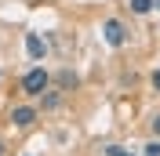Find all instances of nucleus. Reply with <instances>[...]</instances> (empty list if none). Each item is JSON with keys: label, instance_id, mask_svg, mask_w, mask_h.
I'll return each instance as SVG.
<instances>
[{"label": "nucleus", "instance_id": "obj_1", "mask_svg": "<svg viewBox=\"0 0 160 156\" xmlns=\"http://www.w3.org/2000/svg\"><path fill=\"white\" fill-rule=\"evenodd\" d=\"M22 91H26V95H44V91H48V73H44V69H29V73L22 76Z\"/></svg>", "mask_w": 160, "mask_h": 156}, {"label": "nucleus", "instance_id": "obj_8", "mask_svg": "<svg viewBox=\"0 0 160 156\" xmlns=\"http://www.w3.org/2000/svg\"><path fill=\"white\" fill-rule=\"evenodd\" d=\"M153 87L160 91V69H157V73H153Z\"/></svg>", "mask_w": 160, "mask_h": 156}, {"label": "nucleus", "instance_id": "obj_3", "mask_svg": "<svg viewBox=\"0 0 160 156\" xmlns=\"http://www.w3.org/2000/svg\"><path fill=\"white\" fill-rule=\"evenodd\" d=\"M26 51H29L33 62H40V58H44V40H40L37 33H26Z\"/></svg>", "mask_w": 160, "mask_h": 156}, {"label": "nucleus", "instance_id": "obj_6", "mask_svg": "<svg viewBox=\"0 0 160 156\" xmlns=\"http://www.w3.org/2000/svg\"><path fill=\"white\" fill-rule=\"evenodd\" d=\"M106 156H131L128 149H120V145H106Z\"/></svg>", "mask_w": 160, "mask_h": 156}, {"label": "nucleus", "instance_id": "obj_5", "mask_svg": "<svg viewBox=\"0 0 160 156\" xmlns=\"http://www.w3.org/2000/svg\"><path fill=\"white\" fill-rule=\"evenodd\" d=\"M131 11L135 15H146V11H153V0H131Z\"/></svg>", "mask_w": 160, "mask_h": 156}, {"label": "nucleus", "instance_id": "obj_7", "mask_svg": "<svg viewBox=\"0 0 160 156\" xmlns=\"http://www.w3.org/2000/svg\"><path fill=\"white\" fill-rule=\"evenodd\" d=\"M146 156H160V142H153V145H146Z\"/></svg>", "mask_w": 160, "mask_h": 156}, {"label": "nucleus", "instance_id": "obj_2", "mask_svg": "<svg viewBox=\"0 0 160 156\" xmlns=\"http://www.w3.org/2000/svg\"><path fill=\"white\" fill-rule=\"evenodd\" d=\"M102 37H106L109 47H120V44H124V26H120L117 18H106L102 22Z\"/></svg>", "mask_w": 160, "mask_h": 156}, {"label": "nucleus", "instance_id": "obj_9", "mask_svg": "<svg viewBox=\"0 0 160 156\" xmlns=\"http://www.w3.org/2000/svg\"><path fill=\"white\" fill-rule=\"evenodd\" d=\"M153 131H157V134H160V116H157V120H153Z\"/></svg>", "mask_w": 160, "mask_h": 156}, {"label": "nucleus", "instance_id": "obj_4", "mask_svg": "<svg viewBox=\"0 0 160 156\" xmlns=\"http://www.w3.org/2000/svg\"><path fill=\"white\" fill-rule=\"evenodd\" d=\"M11 120H15L18 127H29L33 120H37V109H29V105H18L15 113H11Z\"/></svg>", "mask_w": 160, "mask_h": 156}, {"label": "nucleus", "instance_id": "obj_10", "mask_svg": "<svg viewBox=\"0 0 160 156\" xmlns=\"http://www.w3.org/2000/svg\"><path fill=\"white\" fill-rule=\"evenodd\" d=\"M153 7H160V0H153Z\"/></svg>", "mask_w": 160, "mask_h": 156}]
</instances>
